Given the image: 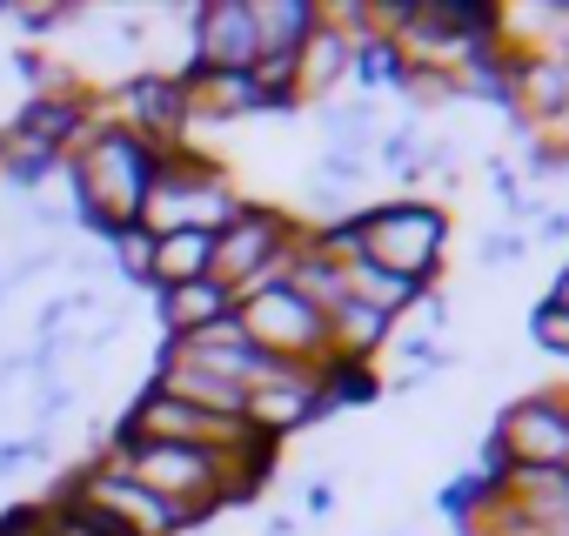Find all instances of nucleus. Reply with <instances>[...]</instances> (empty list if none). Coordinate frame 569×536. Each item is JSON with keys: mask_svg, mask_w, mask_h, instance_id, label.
I'll use <instances>...</instances> for the list:
<instances>
[{"mask_svg": "<svg viewBox=\"0 0 569 536\" xmlns=\"http://www.w3.org/2000/svg\"><path fill=\"white\" fill-rule=\"evenodd\" d=\"M8 8H14V0H0V14H8Z\"/></svg>", "mask_w": 569, "mask_h": 536, "instance_id": "obj_15", "label": "nucleus"}, {"mask_svg": "<svg viewBox=\"0 0 569 536\" xmlns=\"http://www.w3.org/2000/svg\"><path fill=\"white\" fill-rule=\"evenodd\" d=\"M316 8H302V0H281V8H254V41H261V61L268 54H302V41L316 34Z\"/></svg>", "mask_w": 569, "mask_h": 536, "instance_id": "obj_8", "label": "nucleus"}, {"mask_svg": "<svg viewBox=\"0 0 569 536\" xmlns=\"http://www.w3.org/2000/svg\"><path fill=\"white\" fill-rule=\"evenodd\" d=\"M168 148H154L148 135L121 128V121H88L81 135V155L68 161V201H74V221L88 235H114L128 221H141V201L154 188V168H161Z\"/></svg>", "mask_w": 569, "mask_h": 536, "instance_id": "obj_1", "label": "nucleus"}, {"mask_svg": "<svg viewBox=\"0 0 569 536\" xmlns=\"http://www.w3.org/2000/svg\"><path fill=\"white\" fill-rule=\"evenodd\" d=\"M54 168H61V155H54V148H34V141H21L14 128H0V181H8V188L41 195Z\"/></svg>", "mask_w": 569, "mask_h": 536, "instance_id": "obj_9", "label": "nucleus"}, {"mask_svg": "<svg viewBox=\"0 0 569 536\" xmlns=\"http://www.w3.org/2000/svg\"><path fill=\"white\" fill-rule=\"evenodd\" d=\"M309 509H316V516H322V509H336V483H329V476H316V483H309Z\"/></svg>", "mask_w": 569, "mask_h": 536, "instance_id": "obj_14", "label": "nucleus"}, {"mask_svg": "<svg viewBox=\"0 0 569 536\" xmlns=\"http://www.w3.org/2000/svg\"><path fill=\"white\" fill-rule=\"evenodd\" d=\"M154 302H161L168 343L201 336V329H214L221 316H234V289H221L214 276H201V282H174V289H154Z\"/></svg>", "mask_w": 569, "mask_h": 536, "instance_id": "obj_6", "label": "nucleus"}, {"mask_svg": "<svg viewBox=\"0 0 569 536\" xmlns=\"http://www.w3.org/2000/svg\"><path fill=\"white\" fill-rule=\"evenodd\" d=\"M502 429L516 436V449H536L542 463H556V456L569 449V423H562V416H556L549 403H542V409H536V403H529V409H516V416H509Z\"/></svg>", "mask_w": 569, "mask_h": 536, "instance_id": "obj_10", "label": "nucleus"}, {"mask_svg": "<svg viewBox=\"0 0 569 536\" xmlns=\"http://www.w3.org/2000/svg\"><path fill=\"white\" fill-rule=\"evenodd\" d=\"M442 241V221L429 208H382V215H362V261L376 268H396V276L422 282V261L436 255Z\"/></svg>", "mask_w": 569, "mask_h": 536, "instance_id": "obj_2", "label": "nucleus"}, {"mask_svg": "<svg viewBox=\"0 0 569 536\" xmlns=\"http://www.w3.org/2000/svg\"><path fill=\"white\" fill-rule=\"evenodd\" d=\"M21 141H34V148H54L61 161L81 148V135H88V101L81 95H68V88H48V95H28V108H21V121H8Z\"/></svg>", "mask_w": 569, "mask_h": 536, "instance_id": "obj_5", "label": "nucleus"}, {"mask_svg": "<svg viewBox=\"0 0 569 536\" xmlns=\"http://www.w3.org/2000/svg\"><path fill=\"white\" fill-rule=\"evenodd\" d=\"M254 61H261L254 8L221 0V8H201L194 14V68H208V75H254Z\"/></svg>", "mask_w": 569, "mask_h": 536, "instance_id": "obj_3", "label": "nucleus"}, {"mask_svg": "<svg viewBox=\"0 0 569 536\" xmlns=\"http://www.w3.org/2000/svg\"><path fill=\"white\" fill-rule=\"evenodd\" d=\"M108 248H114V261H121V276H128V282H148V268H154V235H148L141 221L114 228Z\"/></svg>", "mask_w": 569, "mask_h": 536, "instance_id": "obj_12", "label": "nucleus"}, {"mask_svg": "<svg viewBox=\"0 0 569 536\" xmlns=\"http://www.w3.org/2000/svg\"><path fill=\"white\" fill-rule=\"evenodd\" d=\"M214 261V235L208 228H174V235H154V268L148 282L154 289H174V282H201Z\"/></svg>", "mask_w": 569, "mask_h": 536, "instance_id": "obj_7", "label": "nucleus"}, {"mask_svg": "<svg viewBox=\"0 0 569 536\" xmlns=\"http://www.w3.org/2000/svg\"><path fill=\"white\" fill-rule=\"evenodd\" d=\"M329 322L342 329V343H349V349H369V343H382V329H389V316H382V309H369V302H356V296H342V302L329 309Z\"/></svg>", "mask_w": 569, "mask_h": 536, "instance_id": "obj_11", "label": "nucleus"}, {"mask_svg": "<svg viewBox=\"0 0 569 536\" xmlns=\"http://www.w3.org/2000/svg\"><path fill=\"white\" fill-rule=\"evenodd\" d=\"M356 75H362V81H402V68H396V41H369L362 61H356Z\"/></svg>", "mask_w": 569, "mask_h": 536, "instance_id": "obj_13", "label": "nucleus"}, {"mask_svg": "<svg viewBox=\"0 0 569 536\" xmlns=\"http://www.w3.org/2000/svg\"><path fill=\"white\" fill-rule=\"evenodd\" d=\"M114 101L128 108V115H121V128L148 135L154 148H168V135L188 121V95H181V81H174V75H134V81H121V88H114Z\"/></svg>", "mask_w": 569, "mask_h": 536, "instance_id": "obj_4", "label": "nucleus"}]
</instances>
